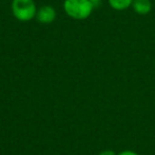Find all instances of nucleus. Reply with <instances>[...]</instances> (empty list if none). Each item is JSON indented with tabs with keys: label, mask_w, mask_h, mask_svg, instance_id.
I'll return each mask as SVG.
<instances>
[{
	"label": "nucleus",
	"mask_w": 155,
	"mask_h": 155,
	"mask_svg": "<svg viewBox=\"0 0 155 155\" xmlns=\"http://www.w3.org/2000/svg\"><path fill=\"white\" fill-rule=\"evenodd\" d=\"M65 13L75 20L86 19L93 13L94 5L89 0H65Z\"/></svg>",
	"instance_id": "obj_1"
},
{
	"label": "nucleus",
	"mask_w": 155,
	"mask_h": 155,
	"mask_svg": "<svg viewBox=\"0 0 155 155\" xmlns=\"http://www.w3.org/2000/svg\"><path fill=\"white\" fill-rule=\"evenodd\" d=\"M36 19L38 20L41 24H51L54 21L56 17V12L53 7L50 5H44V7L39 8L36 12Z\"/></svg>",
	"instance_id": "obj_3"
},
{
	"label": "nucleus",
	"mask_w": 155,
	"mask_h": 155,
	"mask_svg": "<svg viewBox=\"0 0 155 155\" xmlns=\"http://www.w3.org/2000/svg\"><path fill=\"white\" fill-rule=\"evenodd\" d=\"M132 8L138 15H147L152 10V3L150 0H134Z\"/></svg>",
	"instance_id": "obj_4"
},
{
	"label": "nucleus",
	"mask_w": 155,
	"mask_h": 155,
	"mask_svg": "<svg viewBox=\"0 0 155 155\" xmlns=\"http://www.w3.org/2000/svg\"><path fill=\"white\" fill-rule=\"evenodd\" d=\"M134 0H108L110 8L116 11H123L132 7Z\"/></svg>",
	"instance_id": "obj_5"
},
{
	"label": "nucleus",
	"mask_w": 155,
	"mask_h": 155,
	"mask_svg": "<svg viewBox=\"0 0 155 155\" xmlns=\"http://www.w3.org/2000/svg\"><path fill=\"white\" fill-rule=\"evenodd\" d=\"M99 155H117V154L112 150H104L101 153H99Z\"/></svg>",
	"instance_id": "obj_7"
},
{
	"label": "nucleus",
	"mask_w": 155,
	"mask_h": 155,
	"mask_svg": "<svg viewBox=\"0 0 155 155\" xmlns=\"http://www.w3.org/2000/svg\"><path fill=\"white\" fill-rule=\"evenodd\" d=\"M91 3H93V5H94V8L95 7H98V5H100V2H101V0H89Z\"/></svg>",
	"instance_id": "obj_8"
},
{
	"label": "nucleus",
	"mask_w": 155,
	"mask_h": 155,
	"mask_svg": "<svg viewBox=\"0 0 155 155\" xmlns=\"http://www.w3.org/2000/svg\"><path fill=\"white\" fill-rule=\"evenodd\" d=\"M117 155H139V154H137L136 152L131 151V150H124V151H121V152Z\"/></svg>",
	"instance_id": "obj_6"
},
{
	"label": "nucleus",
	"mask_w": 155,
	"mask_h": 155,
	"mask_svg": "<svg viewBox=\"0 0 155 155\" xmlns=\"http://www.w3.org/2000/svg\"><path fill=\"white\" fill-rule=\"evenodd\" d=\"M12 13L19 21H30L36 16V5L33 0H12Z\"/></svg>",
	"instance_id": "obj_2"
}]
</instances>
